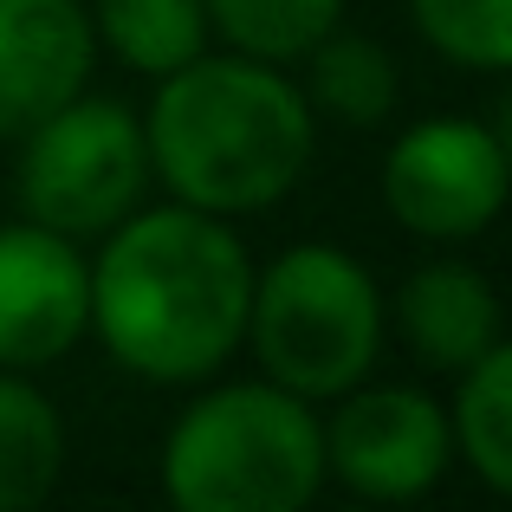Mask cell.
Here are the masks:
<instances>
[{
	"mask_svg": "<svg viewBox=\"0 0 512 512\" xmlns=\"http://www.w3.org/2000/svg\"><path fill=\"white\" fill-rule=\"evenodd\" d=\"M383 201L422 240H474L506 208V137L474 117H422L389 143Z\"/></svg>",
	"mask_w": 512,
	"mask_h": 512,
	"instance_id": "8992f818",
	"label": "cell"
},
{
	"mask_svg": "<svg viewBox=\"0 0 512 512\" xmlns=\"http://www.w3.org/2000/svg\"><path fill=\"white\" fill-rule=\"evenodd\" d=\"M448 435L487 493H512V350L493 344L461 370V396L448 409Z\"/></svg>",
	"mask_w": 512,
	"mask_h": 512,
	"instance_id": "4fadbf2b",
	"label": "cell"
},
{
	"mask_svg": "<svg viewBox=\"0 0 512 512\" xmlns=\"http://www.w3.org/2000/svg\"><path fill=\"white\" fill-rule=\"evenodd\" d=\"M338 415L325 422V480L350 487L357 500H422L454 461L448 409L422 389H344Z\"/></svg>",
	"mask_w": 512,
	"mask_h": 512,
	"instance_id": "52a82bcc",
	"label": "cell"
},
{
	"mask_svg": "<svg viewBox=\"0 0 512 512\" xmlns=\"http://www.w3.org/2000/svg\"><path fill=\"white\" fill-rule=\"evenodd\" d=\"M91 331V260L39 221L0 227V370H46Z\"/></svg>",
	"mask_w": 512,
	"mask_h": 512,
	"instance_id": "ba28073f",
	"label": "cell"
},
{
	"mask_svg": "<svg viewBox=\"0 0 512 512\" xmlns=\"http://www.w3.org/2000/svg\"><path fill=\"white\" fill-rule=\"evenodd\" d=\"M143 188H150L143 117L117 98L78 91L20 137V208L26 221L65 240L111 234L130 208H143Z\"/></svg>",
	"mask_w": 512,
	"mask_h": 512,
	"instance_id": "5b68a950",
	"label": "cell"
},
{
	"mask_svg": "<svg viewBox=\"0 0 512 512\" xmlns=\"http://www.w3.org/2000/svg\"><path fill=\"white\" fill-rule=\"evenodd\" d=\"M253 260L221 214L130 208L91 260V331L150 383H201L247 344Z\"/></svg>",
	"mask_w": 512,
	"mask_h": 512,
	"instance_id": "6da1fadb",
	"label": "cell"
},
{
	"mask_svg": "<svg viewBox=\"0 0 512 512\" xmlns=\"http://www.w3.org/2000/svg\"><path fill=\"white\" fill-rule=\"evenodd\" d=\"M201 13L227 52L260 65H299L331 26H344V0H201Z\"/></svg>",
	"mask_w": 512,
	"mask_h": 512,
	"instance_id": "9a60e30c",
	"label": "cell"
},
{
	"mask_svg": "<svg viewBox=\"0 0 512 512\" xmlns=\"http://www.w3.org/2000/svg\"><path fill=\"white\" fill-rule=\"evenodd\" d=\"M91 26L143 78H169L175 65L208 52V13H201V0H98Z\"/></svg>",
	"mask_w": 512,
	"mask_h": 512,
	"instance_id": "5bb4252c",
	"label": "cell"
},
{
	"mask_svg": "<svg viewBox=\"0 0 512 512\" xmlns=\"http://www.w3.org/2000/svg\"><path fill=\"white\" fill-rule=\"evenodd\" d=\"M150 175L182 208L266 214L299 188L312 163V104L279 65L240 52H195L175 65L143 117Z\"/></svg>",
	"mask_w": 512,
	"mask_h": 512,
	"instance_id": "7a4b0ae2",
	"label": "cell"
},
{
	"mask_svg": "<svg viewBox=\"0 0 512 512\" xmlns=\"http://www.w3.org/2000/svg\"><path fill=\"white\" fill-rule=\"evenodd\" d=\"M409 13L448 65H467V72L512 65V0H409Z\"/></svg>",
	"mask_w": 512,
	"mask_h": 512,
	"instance_id": "2e32d148",
	"label": "cell"
},
{
	"mask_svg": "<svg viewBox=\"0 0 512 512\" xmlns=\"http://www.w3.org/2000/svg\"><path fill=\"white\" fill-rule=\"evenodd\" d=\"M65 422L26 370H0V512H26L59 487Z\"/></svg>",
	"mask_w": 512,
	"mask_h": 512,
	"instance_id": "8fae6325",
	"label": "cell"
},
{
	"mask_svg": "<svg viewBox=\"0 0 512 512\" xmlns=\"http://www.w3.org/2000/svg\"><path fill=\"white\" fill-rule=\"evenodd\" d=\"M247 344L266 383L305 402H331L357 389L383 350V292L331 240L286 247L266 273H253Z\"/></svg>",
	"mask_w": 512,
	"mask_h": 512,
	"instance_id": "277c9868",
	"label": "cell"
},
{
	"mask_svg": "<svg viewBox=\"0 0 512 512\" xmlns=\"http://www.w3.org/2000/svg\"><path fill=\"white\" fill-rule=\"evenodd\" d=\"M396 338L415 350V363L461 376L474 357H487L500 338V299L467 260H428L396 286Z\"/></svg>",
	"mask_w": 512,
	"mask_h": 512,
	"instance_id": "30bf717a",
	"label": "cell"
},
{
	"mask_svg": "<svg viewBox=\"0 0 512 512\" xmlns=\"http://www.w3.org/2000/svg\"><path fill=\"white\" fill-rule=\"evenodd\" d=\"M396 59H389L383 39L370 33H344L331 26L312 52H305V91H312V111L338 117V124H383L396 111Z\"/></svg>",
	"mask_w": 512,
	"mask_h": 512,
	"instance_id": "7c38bea8",
	"label": "cell"
},
{
	"mask_svg": "<svg viewBox=\"0 0 512 512\" xmlns=\"http://www.w3.org/2000/svg\"><path fill=\"white\" fill-rule=\"evenodd\" d=\"M98 26L85 0H0V143H20L39 117L91 85Z\"/></svg>",
	"mask_w": 512,
	"mask_h": 512,
	"instance_id": "9c48e42d",
	"label": "cell"
},
{
	"mask_svg": "<svg viewBox=\"0 0 512 512\" xmlns=\"http://www.w3.org/2000/svg\"><path fill=\"white\" fill-rule=\"evenodd\" d=\"M325 487V422L279 383H221L175 415L163 493L182 512H299Z\"/></svg>",
	"mask_w": 512,
	"mask_h": 512,
	"instance_id": "3957f363",
	"label": "cell"
}]
</instances>
